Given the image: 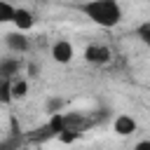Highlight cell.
Here are the masks:
<instances>
[{
    "label": "cell",
    "mask_w": 150,
    "mask_h": 150,
    "mask_svg": "<svg viewBox=\"0 0 150 150\" xmlns=\"http://www.w3.org/2000/svg\"><path fill=\"white\" fill-rule=\"evenodd\" d=\"M112 129L120 134V136H129L136 131V120L131 115H117L115 122H112Z\"/></svg>",
    "instance_id": "cell-4"
},
{
    "label": "cell",
    "mask_w": 150,
    "mask_h": 150,
    "mask_svg": "<svg viewBox=\"0 0 150 150\" xmlns=\"http://www.w3.org/2000/svg\"><path fill=\"white\" fill-rule=\"evenodd\" d=\"M136 35L141 38V42H143V45H148V47H150V21H143V23L136 28Z\"/></svg>",
    "instance_id": "cell-10"
},
{
    "label": "cell",
    "mask_w": 150,
    "mask_h": 150,
    "mask_svg": "<svg viewBox=\"0 0 150 150\" xmlns=\"http://www.w3.org/2000/svg\"><path fill=\"white\" fill-rule=\"evenodd\" d=\"M7 47L12 49V52H26L30 45H28V38L23 35V30H19V33H9L7 35Z\"/></svg>",
    "instance_id": "cell-6"
},
{
    "label": "cell",
    "mask_w": 150,
    "mask_h": 150,
    "mask_svg": "<svg viewBox=\"0 0 150 150\" xmlns=\"http://www.w3.org/2000/svg\"><path fill=\"white\" fill-rule=\"evenodd\" d=\"M110 49L105 47V45H89L87 47V52H84V59L89 61V63H94V66H103V63H108L110 61Z\"/></svg>",
    "instance_id": "cell-2"
},
{
    "label": "cell",
    "mask_w": 150,
    "mask_h": 150,
    "mask_svg": "<svg viewBox=\"0 0 150 150\" xmlns=\"http://www.w3.org/2000/svg\"><path fill=\"white\" fill-rule=\"evenodd\" d=\"M14 12H16V7H12L7 0H0V23L14 21Z\"/></svg>",
    "instance_id": "cell-9"
},
{
    "label": "cell",
    "mask_w": 150,
    "mask_h": 150,
    "mask_svg": "<svg viewBox=\"0 0 150 150\" xmlns=\"http://www.w3.org/2000/svg\"><path fill=\"white\" fill-rule=\"evenodd\" d=\"M33 23H35V19H33V14H30L28 9L19 7V9L14 12V26H16L19 30H30Z\"/></svg>",
    "instance_id": "cell-5"
},
{
    "label": "cell",
    "mask_w": 150,
    "mask_h": 150,
    "mask_svg": "<svg viewBox=\"0 0 150 150\" xmlns=\"http://www.w3.org/2000/svg\"><path fill=\"white\" fill-rule=\"evenodd\" d=\"M26 94H28V82L12 77V98H23Z\"/></svg>",
    "instance_id": "cell-8"
},
{
    "label": "cell",
    "mask_w": 150,
    "mask_h": 150,
    "mask_svg": "<svg viewBox=\"0 0 150 150\" xmlns=\"http://www.w3.org/2000/svg\"><path fill=\"white\" fill-rule=\"evenodd\" d=\"M136 148H138V150H145V148H150V141H143V143H138Z\"/></svg>",
    "instance_id": "cell-11"
},
{
    "label": "cell",
    "mask_w": 150,
    "mask_h": 150,
    "mask_svg": "<svg viewBox=\"0 0 150 150\" xmlns=\"http://www.w3.org/2000/svg\"><path fill=\"white\" fill-rule=\"evenodd\" d=\"M52 59L56 63H68L73 59V45L68 40H56L52 45Z\"/></svg>",
    "instance_id": "cell-3"
},
{
    "label": "cell",
    "mask_w": 150,
    "mask_h": 150,
    "mask_svg": "<svg viewBox=\"0 0 150 150\" xmlns=\"http://www.w3.org/2000/svg\"><path fill=\"white\" fill-rule=\"evenodd\" d=\"M19 73V59H2L0 61V77L12 80Z\"/></svg>",
    "instance_id": "cell-7"
},
{
    "label": "cell",
    "mask_w": 150,
    "mask_h": 150,
    "mask_svg": "<svg viewBox=\"0 0 150 150\" xmlns=\"http://www.w3.org/2000/svg\"><path fill=\"white\" fill-rule=\"evenodd\" d=\"M80 12L101 28H112L122 21V7L117 0H87L80 5Z\"/></svg>",
    "instance_id": "cell-1"
}]
</instances>
